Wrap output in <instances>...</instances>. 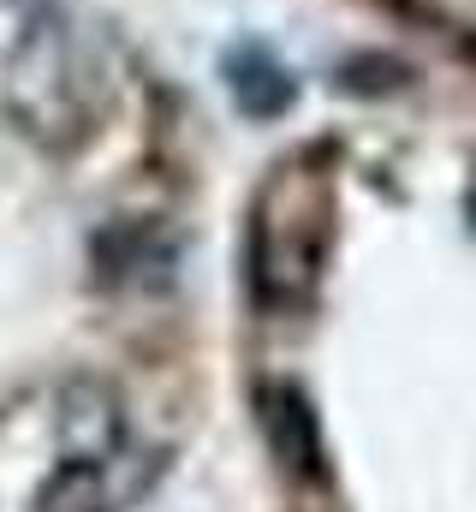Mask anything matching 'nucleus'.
<instances>
[{
    "mask_svg": "<svg viewBox=\"0 0 476 512\" xmlns=\"http://www.w3.org/2000/svg\"><path fill=\"white\" fill-rule=\"evenodd\" d=\"M322 203L298 191V179H280L262 209H256V233H250V268H256V292L268 304H298L316 286L322 268Z\"/></svg>",
    "mask_w": 476,
    "mask_h": 512,
    "instance_id": "nucleus-2",
    "label": "nucleus"
},
{
    "mask_svg": "<svg viewBox=\"0 0 476 512\" xmlns=\"http://www.w3.org/2000/svg\"><path fill=\"white\" fill-rule=\"evenodd\" d=\"M471 203H476V197H471Z\"/></svg>",
    "mask_w": 476,
    "mask_h": 512,
    "instance_id": "nucleus-4",
    "label": "nucleus"
},
{
    "mask_svg": "<svg viewBox=\"0 0 476 512\" xmlns=\"http://www.w3.org/2000/svg\"><path fill=\"white\" fill-rule=\"evenodd\" d=\"M233 96L250 108V114H274V108L292 96V84H286L268 60H256V54H250L244 66H233Z\"/></svg>",
    "mask_w": 476,
    "mask_h": 512,
    "instance_id": "nucleus-3",
    "label": "nucleus"
},
{
    "mask_svg": "<svg viewBox=\"0 0 476 512\" xmlns=\"http://www.w3.org/2000/svg\"><path fill=\"white\" fill-rule=\"evenodd\" d=\"M6 102L36 137H54V143H72L96 126L102 60L78 36V24H66L60 12L30 18V30L6 60Z\"/></svg>",
    "mask_w": 476,
    "mask_h": 512,
    "instance_id": "nucleus-1",
    "label": "nucleus"
}]
</instances>
